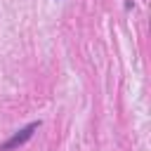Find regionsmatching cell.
Masks as SVG:
<instances>
[{
  "mask_svg": "<svg viewBox=\"0 0 151 151\" xmlns=\"http://www.w3.org/2000/svg\"><path fill=\"white\" fill-rule=\"evenodd\" d=\"M38 125L40 123H28V125H24L19 132H14L5 144H0V151H14V149H19V146H24L31 137H33V132L38 130Z\"/></svg>",
  "mask_w": 151,
  "mask_h": 151,
  "instance_id": "obj_1",
  "label": "cell"
}]
</instances>
